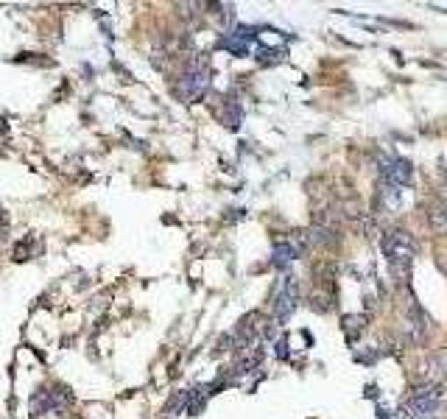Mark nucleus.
Instances as JSON below:
<instances>
[{"label": "nucleus", "mask_w": 447, "mask_h": 419, "mask_svg": "<svg viewBox=\"0 0 447 419\" xmlns=\"http://www.w3.org/2000/svg\"><path fill=\"white\" fill-rule=\"evenodd\" d=\"M210 87V68L199 59V62H190L188 70L182 73L179 84H177V95L182 101H199Z\"/></svg>", "instance_id": "nucleus-2"}, {"label": "nucleus", "mask_w": 447, "mask_h": 419, "mask_svg": "<svg viewBox=\"0 0 447 419\" xmlns=\"http://www.w3.org/2000/svg\"><path fill=\"white\" fill-rule=\"evenodd\" d=\"M277 358H288V341H277Z\"/></svg>", "instance_id": "nucleus-12"}, {"label": "nucleus", "mask_w": 447, "mask_h": 419, "mask_svg": "<svg viewBox=\"0 0 447 419\" xmlns=\"http://www.w3.org/2000/svg\"><path fill=\"white\" fill-rule=\"evenodd\" d=\"M380 174L386 176L388 185H397V187H400V185H411V179H414V168H411L408 160H403V156L386 160L383 168H380Z\"/></svg>", "instance_id": "nucleus-4"}, {"label": "nucleus", "mask_w": 447, "mask_h": 419, "mask_svg": "<svg viewBox=\"0 0 447 419\" xmlns=\"http://www.w3.org/2000/svg\"><path fill=\"white\" fill-rule=\"evenodd\" d=\"M283 59H286V48H266V45L257 48V62H260V65L283 62Z\"/></svg>", "instance_id": "nucleus-8"}, {"label": "nucleus", "mask_w": 447, "mask_h": 419, "mask_svg": "<svg viewBox=\"0 0 447 419\" xmlns=\"http://www.w3.org/2000/svg\"><path fill=\"white\" fill-rule=\"evenodd\" d=\"M366 327V316H344V330H347V338L350 341H358V336L364 333Z\"/></svg>", "instance_id": "nucleus-9"}, {"label": "nucleus", "mask_w": 447, "mask_h": 419, "mask_svg": "<svg viewBox=\"0 0 447 419\" xmlns=\"http://www.w3.org/2000/svg\"><path fill=\"white\" fill-rule=\"evenodd\" d=\"M428 224H430V229H433V235H447V207H441V204H433L430 207V213H428Z\"/></svg>", "instance_id": "nucleus-7"}, {"label": "nucleus", "mask_w": 447, "mask_h": 419, "mask_svg": "<svg viewBox=\"0 0 447 419\" xmlns=\"http://www.w3.org/2000/svg\"><path fill=\"white\" fill-rule=\"evenodd\" d=\"M182 408H188V391H177L171 400H168V405H165V413L168 416H177Z\"/></svg>", "instance_id": "nucleus-11"}, {"label": "nucleus", "mask_w": 447, "mask_h": 419, "mask_svg": "<svg viewBox=\"0 0 447 419\" xmlns=\"http://www.w3.org/2000/svg\"><path fill=\"white\" fill-rule=\"evenodd\" d=\"M299 305V280L286 277L279 283V291L274 296V322H288Z\"/></svg>", "instance_id": "nucleus-3"}, {"label": "nucleus", "mask_w": 447, "mask_h": 419, "mask_svg": "<svg viewBox=\"0 0 447 419\" xmlns=\"http://www.w3.org/2000/svg\"><path fill=\"white\" fill-rule=\"evenodd\" d=\"M299 257V249L294 243H277L274 252H271V263L277 269H286L288 263H294V260Z\"/></svg>", "instance_id": "nucleus-5"}, {"label": "nucleus", "mask_w": 447, "mask_h": 419, "mask_svg": "<svg viewBox=\"0 0 447 419\" xmlns=\"http://www.w3.org/2000/svg\"><path fill=\"white\" fill-rule=\"evenodd\" d=\"M380 198H383V204L388 207V210H395V207H400V190H397V185H383V190H380Z\"/></svg>", "instance_id": "nucleus-10"}, {"label": "nucleus", "mask_w": 447, "mask_h": 419, "mask_svg": "<svg viewBox=\"0 0 447 419\" xmlns=\"http://www.w3.org/2000/svg\"><path fill=\"white\" fill-rule=\"evenodd\" d=\"M428 369H430L433 383H441L447 378V349H436L428 355Z\"/></svg>", "instance_id": "nucleus-6"}, {"label": "nucleus", "mask_w": 447, "mask_h": 419, "mask_svg": "<svg viewBox=\"0 0 447 419\" xmlns=\"http://www.w3.org/2000/svg\"><path fill=\"white\" fill-rule=\"evenodd\" d=\"M441 269H444V272H447V260H441Z\"/></svg>", "instance_id": "nucleus-13"}, {"label": "nucleus", "mask_w": 447, "mask_h": 419, "mask_svg": "<svg viewBox=\"0 0 447 419\" xmlns=\"http://www.w3.org/2000/svg\"><path fill=\"white\" fill-rule=\"evenodd\" d=\"M380 246H383V254L388 257V263H391V274L400 277V283H408V277H411V260L417 254L414 235L406 232V229H391V232L383 235Z\"/></svg>", "instance_id": "nucleus-1"}]
</instances>
